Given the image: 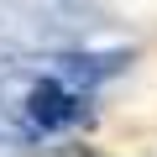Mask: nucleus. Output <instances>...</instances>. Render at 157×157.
<instances>
[{
	"instance_id": "obj_1",
	"label": "nucleus",
	"mask_w": 157,
	"mask_h": 157,
	"mask_svg": "<svg viewBox=\"0 0 157 157\" xmlns=\"http://www.w3.org/2000/svg\"><path fill=\"white\" fill-rule=\"evenodd\" d=\"M26 121H32L37 131H58V126L78 121V100H73L63 84H37V89L26 94Z\"/></svg>"
}]
</instances>
